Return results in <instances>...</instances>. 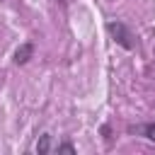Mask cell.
Listing matches in <instances>:
<instances>
[{"label":"cell","instance_id":"1","mask_svg":"<svg viewBox=\"0 0 155 155\" xmlns=\"http://www.w3.org/2000/svg\"><path fill=\"white\" fill-rule=\"evenodd\" d=\"M107 29H109V34L114 36V41L119 46H124L126 51L133 48V34L128 31V27L124 22H107Z\"/></svg>","mask_w":155,"mask_h":155},{"label":"cell","instance_id":"2","mask_svg":"<svg viewBox=\"0 0 155 155\" xmlns=\"http://www.w3.org/2000/svg\"><path fill=\"white\" fill-rule=\"evenodd\" d=\"M31 53H34V46H31V44H22V46L15 51V63H19V65L27 63V61L31 58Z\"/></svg>","mask_w":155,"mask_h":155},{"label":"cell","instance_id":"3","mask_svg":"<svg viewBox=\"0 0 155 155\" xmlns=\"http://www.w3.org/2000/svg\"><path fill=\"white\" fill-rule=\"evenodd\" d=\"M48 150H51V136L44 133V136L36 140V153H48Z\"/></svg>","mask_w":155,"mask_h":155},{"label":"cell","instance_id":"4","mask_svg":"<svg viewBox=\"0 0 155 155\" xmlns=\"http://www.w3.org/2000/svg\"><path fill=\"white\" fill-rule=\"evenodd\" d=\"M136 131H138V133H143L148 140H155V124H145V126H138Z\"/></svg>","mask_w":155,"mask_h":155},{"label":"cell","instance_id":"5","mask_svg":"<svg viewBox=\"0 0 155 155\" xmlns=\"http://www.w3.org/2000/svg\"><path fill=\"white\" fill-rule=\"evenodd\" d=\"M58 150H68V153H75V148L70 145V143H61V145H56Z\"/></svg>","mask_w":155,"mask_h":155}]
</instances>
